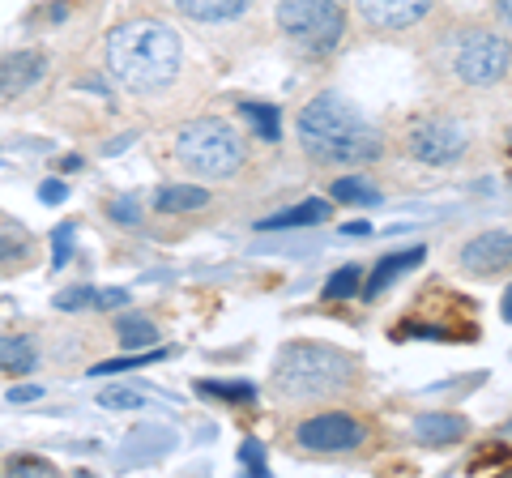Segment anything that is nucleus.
<instances>
[{
  "label": "nucleus",
  "instance_id": "1",
  "mask_svg": "<svg viewBox=\"0 0 512 478\" xmlns=\"http://www.w3.org/2000/svg\"><path fill=\"white\" fill-rule=\"evenodd\" d=\"M299 146L308 150V158L329 167H363L380 158V133L372 129V120L338 90H325L299 111L295 120Z\"/></svg>",
  "mask_w": 512,
  "mask_h": 478
},
{
  "label": "nucleus",
  "instance_id": "2",
  "mask_svg": "<svg viewBox=\"0 0 512 478\" xmlns=\"http://www.w3.org/2000/svg\"><path fill=\"white\" fill-rule=\"evenodd\" d=\"M180 65H184V47H180V35H175L167 22L133 18V22H120L107 35L111 77L137 94L171 86L175 77H180Z\"/></svg>",
  "mask_w": 512,
  "mask_h": 478
},
{
  "label": "nucleus",
  "instance_id": "3",
  "mask_svg": "<svg viewBox=\"0 0 512 478\" xmlns=\"http://www.w3.org/2000/svg\"><path fill=\"white\" fill-rule=\"evenodd\" d=\"M355 359L338 346L320 342H291L274 359V393L291 402H320V397H338L355 385Z\"/></svg>",
  "mask_w": 512,
  "mask_h": 478
},
{
  "label": "nucleus",
  "instance_id": "4",
  "mask_svg": "<svg viewBox=\"0 0 512 478\" xmlns=\"http://www.w3.org/2000/svg\"><path fill=\"white\" fill-rule=\"evenodd\" d=\"M175 158L201 180H231L244 167V141L231 129L227 120H214V116H201V120H188L180 133H175Z\"/></svg>",
  "mask_w": 512,
  "mask_h": 478
},
{
  "label": "nucleus",
  "instance_id": "5",
  "mask_svg": "<svg viewBox=\"0 0 512 478\" xmlns=\"http://www.w3.org/2000/svg\"><path fill=\"white\" fill-rule=\"evenodd\" d=\"M278 30L308 56H325L346 35V13L338 0H278Z\"/></svg>",
  "mask_w": 512,
  "mask_h": 478
},
{
  "label": "nucleus",
  "instance_id": "6",
  "mask_svg": "<svg viewBox=\"0 0 512 478\" xmlns=\"http://www.w3.org/2000/svg\"><path fill=\"white\" fill-rule=\"evenodd\" d=\"M512 69V47L495 30H470L453 52V73L466 86H495Z\"/></svg>",
  "mask_w": 512,
  "mask_h": 478
},
{
  "label": "nucleus",
  "instance_id": "7",
  "mask_svg": "<svg viewBox=\"0 0 512 478\" xmlns=\"http://www.w3.org/2000/svg\"><path fill=\"white\" fill-rule=\"evenodd\" d=\"M367 440L363 423L350 419L342 410H329V414H312L295 427V444L303 453H325V457H338V453H355L359 444Z\"/></svg>",
  "mask_w": 512,
  "mask_h": 478
},
{
  "label": "nucleus",
  "instance_id": "8",
  "mask_svg": "<svg viewBox=\"0 0 512 478\" xmlns=\"http://www.w3.org/2000/svg\"><path fill=\"white\" fill-rule=\"evenodd\" d=\"M406 150L414 163H427V167H453L461 154L470 150V137L457 120H423L414 124L410 137H406Z\"/></svg>",
  "mask_w": 512,
  "mask_h": 478
},
{
  "label": "nucleus",
  "instance_id": "9",
  "mask_svg": "<svg viewBox=\"0 0 512 478\" xmlns=\"http://www.w3.org/2000/svg\"><path fill=\"white\" fill-rule=\"evenodd\" d=\"M461 269L466 274H504V269H512V231H483L474 235L466 248H461Z\"/></svg>",
  "mask_w": 512,
  "mask_h": 478
},
{
  "label": "nucleus",
  "instance_id": "10",
  "mask_svg": "<svg viewBox=\"0 0 512 478\" xmlns=\"http://www.w3.org/2000/svg\"><path fill=\"white\" fill-rule=\"evenodd\" d=\"M359 18L376 30H406L419 26L431 13V0H355Z\"/></svg>",
  "mask_w": 512,
  "mask_h": 478
},
{
  "label": "nucleus",
  "instance_id": "11",
  "mask_svg": "<svg viewBox=\"0 0 512 478\" xmlns=\"http://www.w3.org/2000/svg\"><path fill=\"white\" fill-rule=\"evenodd\" d=\"M47 73V56L43 52H13L0 65V99H18Z\"/></svg>",
  "mask_w": 512,
  "mask_h": 478
},
{
  "label": "nucleus",
  "instance_id": "12",
  "mask_svg": "<svg viewBox=\"0 0 512 478\" xmlns=\"http://www.w3.org/2000/svg\"><path fill=\"white\" fill-rule=\"evenodd\" d=\"M466 432H470V423L461 419V414H448V410H427V414L414 419V440H419V444H436V449H444V444H457Z\"/></svg>",
  "mask_w": 512,
  "mask_h": 478
},
{
  "label": "nucleus",
  "instance_id": "13",
  "mask_svg": "<svg viewBox=\"0 0 512 478\" xmlns=\"http://www.w3.org/2000/svg\"><path fill=\"white\" fill-rule=\"evenodd\" d=\"M333 214V201L325 197H308V201H299L291 205V210H282V214H269L256 222V231H286V227H320V222H329Z\"/></svg>",
  "mask_w": 512,
  "mask_h": 478
},
{
  "label": "nucleus",
  "instance_id": "14",
  "mask_svg": "<svg viewBox=\"0 0 512 478\" xmlns=\"http://www.w3.org/2000/svg\"><path fill=\"white\" fill-rule=\"evenodd\" d=\"M210 188H201V184H167V188H158L154 193V210L158 214H201V210H210Z\"/></svg>",
  "mask_w": 512,
  "mask_h": 478
},
{
  "label": "nucleus",
  "instance_id": "15",
  "mask_svg": "<svg viewBox=\"0 0 512 478\" xmlns=\"http://www.w3.org/2000/svg\"><path fill=\"white\" fill-rule=\"evenodd\" d=\"M423 257L427 252L423 248H406V252H389L376 269H372V278H367V286H363V299H380L389 286L406 274V269H414V265H423Z\"/></svg>",
  "mask_w": 512,
  "mask_h": 478
},
{
  "label": "nucleus",
  "instance_id": "16",
  "mask_svg": "<svg viewBox=\"0 0 512 478\" xmlns=\"http://www.w3.org/2000/svg\"><path fill=\"white\" fill-rule=\"evenodd\" d=\"M252 5V0H175V9L192 22H231Z\"/></svg>",
  "mask_w": 512,
  "mask_h": 478
},
{
  "label": "nucleus",
  "instance_id": "17",
  "mask_svg": "<svg viewBox=\"0 0 512 478\" xmlns=\"http://www.w3.org/2000/svg\"><path fill=\"white\" fill-rule=\"evenodd\" d=\"M39 363V350L30 338H22V333H0V372H35Z\"/></svg>",
  "mask_w": 512,
  "mask_h": 478
},
{
  "label": "nucleus",
  "instance_id": "18",
  "mask_svg": "<svg viewBox=\"0 0 512 478\" xmlns=\"http://www.w3.org/2000/svg\"><path fill=\"white\" fill-rule=\"evenodd\" d=\"M116 338L124 350H150L158 342V329L150 316H141V312H120L116 316Z\"/></svg>",
  "mask_w": 512,
  "mask_h": 478
},
{
  "label": "nucleus",
  "instance_id": "19",
  "mask_svg": "<svg viewBox=\"0 0 512 478\" xmlns=\"http://www.w3.org/2000/svg\"><path fill=\"white\" fill-rule=\"evenodd\" d=\"M239 111H244V120L252 124L261 141H278L282 137V116H278L274 103H252V99H244V103H239Z\"/></svg>",
  "mask_w": 512,
  "mask_h": 478
},
{
  "label": "nucleus",
  "instance_id": "20",
  "mask_svg": "<svg viewBox=\"0 0 512 478\" xmlns=\"http://www.w3.org/2000/svg\"><path fill=\"white\" fill-rule=\"evenodd\" d=\"M197 389L205 397H222V402H231V406L256 402V385H252V380H201Z\"/></svg>",
  "mask_w": 512,
  "mask_h": 478
},
{
  "label": "nucleus",
  "instance_id": "21",
  "mask_svg": "<svg viewBox=\"0 0 512 478\" xmlns=\"http://www.w3.org/2000/svg\"><path fill=\"white\" fill-rule=\"evenodd\" d=\"M329 197L333 201H346V205H380V193L367 180H359V175H346V180H333V188H329Z\"/></svg>",
  "mask_w": 512,
  "mask_h": 478
},
{
  "label": "nucleus",
  "instance_id": "22",
  "mask_svg": "<svg viewBox=\"0 0 512 478\" xmlns=\"http://www.w3.org/2000/svg\"><path fill=\"white\" fill-rule=\"evenodd\" d=\"M167 350H141V355H124V359H107V363H94L90 376H120V372H133V368H150V363H163Z\"/></svg>",
  "mask_w": 512,
  "mask_h": 478
},
{
  "label": "nucleus",
  "instance_id": "23",
  "mask_svg": "<svg viewBox=\"0 0 512 478\" xmlns=\"http://www.w3.org/2000/svg\"><path fill=\"white\" fill-rule=\"evenodd\" d=\"M359 282H363V265H342L338 274L325 282V299H329V304H338V299L359 295Z\"/></svg>",
  "mask_w": 512,
  "mask_h": 478
},
{
  "label": "nucleus",
  "instance_id": "24",
  "mask_svg": "<svg viewBox=\"0 0 512 478\" xmlns=\"http://www.w3.org/2000/svg\"><path fill=\"white\" fill-rule=\"evenodd\" d=\"M99 406H107V410H141V406H150V397L141 393V389L116 385V389H103L99 393Z\"/></svg>",
  "mask_w": 512,
  "mask_h": 478
},
{
  "label": "nucleus",
  "instance_id": "25",
  "mask_svg": "<svg viewBox=\"0 0 512 478\" xmlns=\"http://www.w3.org/2000/svg\"><path fill=\"white\" fill-rule=\"evenodd\" d=\"M60 312H82V308H94L99 304V291L94 286H64V291L52 299Z\"/></svg>",
  "mask_w": 512,
  "mask_h": 478
},
{
  "label": "nucleus",
  "instance_id": "26",
  "mask_svg": "<svg viewBox=\"0 0 512 478\" xmlns=\"http://www.w3.org/2000/svg\"><path fill=\"white\" fill-rule=\"evenodd\" d=\"M73 239H77V222H60L52 231V269H64L73 257Z\"/></svg>",
  "mask_w": 512,
  "mask_h": 478
},
{
  "label": "nucleus",
  "instance_id": "27",
  "mask_svg": "<svg viewBox=\"0 0 512 478\" xmlns=\"http://www.w3.org/2000/svg\"><path fill=\"white\" fill-rule=\"evenodd\" d=\"M107 218L120 222V227H137V222H141V205L133 197H116V201H107Z\"/></svg>",
  "mask_w": 512,
  "mask_h": 478
},
{
  "label": "nucleus",
  "instance_id": "28",
  "mask_svg": "<svg viewBox=\"0 0 512 478\" xmlns=\"http://www.w3.org/2000/svg\"><path fill=\"white\" fill-rule=\"evenodd\" d=\"M5 470H9V474H30V478L56 474V466H52V461H43V457H9V461H5Z\"/></svg>",
  "mask_w": 512,
  "mask_h": 478
},
{
  "label": "nucleus",
  "instance_id": "29",
  "mask_svg": "<svg viewBox=\"0 0 512 478\" xmlns=\"http://www.w3.org/2000/svg\"><path fill=\"white\" fill-rule=\"evenodd\" d=\"M239 461H244L252 474H269V466H265V449H261L256 440H244V444H239Z\"/></svg>",
  "mask_w": 512,
  "mask_h": 478
},
{
  "label": "nucleus",
  "instance_id": "30",
  "mask_svg": "<svg viewBox=\"0 0 512 478\" xmlns=\"http://www.w3.org/2000/svg\"><path fill=\"white\" fill-rule=\"evenodd\" d=\"M30 252L26 239H13V235H0V265H13V261H22Z\"/></svg>",
  "mask_w": 512,
  "mask_h": 478
},
{
  "label": "nucleus",
  "instance_id": "31",
  "mask_svg": "<svg viewBox=\"0 0 512 478\" xmlns=\"http://www.w3.org/2000/svg\"><path fill=\"white\" fill-rule=\"evenodd\" d=\"M120 304H128V291H120V286H107V291H99V304H94V308L116 312Z\"/></svg>",
  "mask_w": 512,
  "mask_h": 478
},
{
  "label": "nucleus",
  "instance_id": "32",
  "mask_svg": "<svg viewBox=\"0 0 512 478\" xmlns=\"http://www.w3.org/2000/svg\"><path fill=\"white\" fill-rule=\"evenodd\" d=\"M64 193H69V188H64L60 180H43V184H39V201H47V205H60Z\"/></svg>",
  "mask_w": 512,
  "mask_h": 478
},
{
  "label": "nucleus",
  "instance_id": "33",
  "mask_svg": "<svg viewBox=\"0 0 512 478\" xmlns=\"http://www.w3.org/2000/svg\"><path fill=\"white\" fill-rule=\"evenodd\" d=\"M39 397H43L39 385H13V389H9V402H13V406H18V402H39Z\"/></svg>",
  "mask_w": 512,
  "mask_h": 478
},
{
  "label": "nucleus",
  "instance_id": "34",
  "mask_svg": "<svg viewBox=\"0 0 512 478\" xmlns=\"http://www.w3.org/2000/svg\"><path fill=\"white\" fill-rule=\"evenodd\" d=\"M342 235H350V239H363V235H372V227H367V222H350V227H342Z\"/></svg>",
  "mask_w": 512,
  "mask_h": 478
},
{
  "label": "nucleus",
  "instance_id": "35",
  "mask_svg": "<svg viewBox=\"0 0 512 478\" xmlns=\"http://www.w3.org/2000/svg\"><path fill=\"white\" fill-rule=\"evenodd\" d=\"M495 13H500L504 26H512V0H495Z\"/></svg>",
  "mask_w": 512,
  "mask_h": 478
},
{
  "label": "nucleus",
  "instance_id": "36",
  "mask_svg": "<svg viewBox=\"0 0 512 478\" xmlns=\"http://www.w3.org/2000/svg\"><path fill=\"white\" fill-rule=\"evenodd\" d=\"M500 316H504V321H512V286H508L504 299H500Z\"/></svg>",
  "mask_w": 512,
  "mask_h": 478
},
{
  "label": "nucleus",
  "instance_id": "37",
  "mask_svg": "<svg viewBox=\"0 0 512 478\" xmlns=\"http://www.w3.org/2000/svg\"><path fill=\"white\" fill-rule=\"evenodd\" d=\"M60 167H64V171H82V158H77V154H69V158H64Z\"/></svg>",
  "mask_w": 512,
  "mask_h": 478
},
{
  "label": "nucleus",
  "instance_id": "38",
  "mask_svg": "<svg viewBox=\"0 0 512 478\" xmlns=\"http://www.w3.org/2000/svg\"><path fill=\"white\" fill-rule=\"evenodd\" d=\"M508 141H512V137H508Z\"/></svg>",
  "mask_w": 512,
  "mask_h": 478
}]
</instances>
